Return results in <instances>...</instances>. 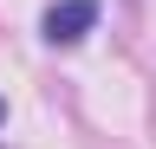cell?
<instances>
[{
  "mask_svg": "<svg viewBox=\"0 0 156 149\" xmlns=\"http://www.w3.org/2000/svg\"><path fill=\"white\" fill-rule=\"evenodd\" d=\"M98 13H104V0H52L46 13H39V39L46 46H85L98 32Z\"/></svg>",
  "mask_w": 156,
  "mask_h": 149,
  "instance_id": "obj_1",
  "label": "cell"
},
{
  "mask_svg": "<svg viewBox=\"0 0 156 149\" xmlns=\"http://www.w3.org/2000/svg\"><path fill=\"white\" fill-rule=\"evenodd\" d=\"M0 130H7V97H0Z\"/></svg>",
  "mask_w": 156,
  "mask_h": 149,
  "instance_id": "obj_2",
  "label": "cell"
}]
</instances>
